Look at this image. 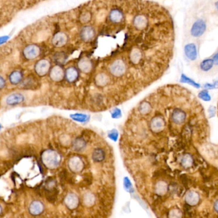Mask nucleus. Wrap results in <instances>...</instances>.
Listing matches in <instances>:
<instances>
[{
	"label": "nucleus",
	"instance_id": "f03ea898",
	"mask_svg": "<svg viewBox=\"0 0 218 218\" xmlns=\"http://www.w3.org/2000/svg\"><path fill=\"white\" fill-rule=\"evenodd\" d=\"M51 69V63L47 59H42L38 61L35 65V72L39 76L43 77L47 75Z\"/></svg>",
	"mask_w": 218,
	"mask_h": 218
},
{
	"label": "nucleus",
	"instance_id": "6e6552de",
	"mask_svg": "<svg viewBox=\"0 0 218 218\" xmlns=\"http://www.w3.org/2000/svg\"><path fill=\"white\" fill-rule=\"evenodd\" d=\"M69 166L70 169L75 172L80 171L83 168V161L78 158H73L70 160Z\"/></svg>",
	"mask_w": 218,
	"mask_h": 218
},
{
	"label": "nucleus",
	"instance_id": "b1692460",
	"mask_svg": "<svg viewBox=\"0 0 218 218\" xmlns=\"http://www.w3.org/2000/svg\"><path fill=\"white\" fill-rule=\"evenodd\" d=\"M109 137L111 138L112 139H113V140L114 141H116L117 139V136H118V134L117 133L116 131H112L111 133H110L109 134Z\"/></svg>",
	"mask_w": 218,
	"mask_h": 218
},
{
	"label": "nucleus",
	"instance_id": "2eb2a0df",
	"mask_svg": "<svg viewBox=\"0 0 218 218\" xmlns=\"http://www.w3.org/2000/svg\"><path fill=\"white\" fill-rule=\"evenodd\" d=\"M214 61L211 59H207L201 63L200 67L203 71H208L214 65Z\"/></svg>",
	"mask_w": 218,
	"mask_h": 218
},
{
	"label": "nucleus",
	"instance_id": "c756f323",
	"mask_svg": "<svg viewBox=\"0 0 218 218\" xmlns=\"http://www.w3.org/2000/svg\"><path fill=\"white\" fill-rule=\"evenodd\" d=\"M214 209L218 212V200H217L215 203H214Z\"/></svg>",
	"mask_w": 218,
	"mask_h": 218
},
{
	"label": "nucleus",
	"instance_id": "412c9836",
	"mask_svg": "<svg viewBox=\"0 0 218 218\" xmlns=\"http://www.w3.org/2000/svg\"><path fill=\"white\" fill-rule=\"evenodd\" d=\"M199 97L205 101H209L210 100V97L209 93L206 90H203L199 94Z\"/></svg>",
	"mask_w": 218,
	"mask_h": 218
},
{
	"label": "nucleus",
	"instance_id": "bb28decb",
	"mask_svg": "<svg viewBox=\"0 0 218 218\" xmlns=\"http://www.w3.org/2000/svg\"><path fill=\"white\" fill-rule=\"evenodd\" d=\"M6 85V81L4 78L3 77L0 76V90H1L2 89L5 88Z\"/></svg>",
	"mask_w": 218,
	"mask_h": 218
},
{
	"label": "nucleus",
	"instance_id": "c85d7f7f",
	"mask_svg": "<svg viewBox=\"0 0 218 218\" xmlns=\"http://www.w3.org/2000/svg\"><path fill=\"white\" fill-rule=\"evenodd\" d=\"M213 61H214V63H215L216 64H218V53L215 56H214V58H213Z\"/></svg>",
	"mask_w": 218,
	"mask_h": 218
},
{
	"label": "nucleus",
	"instance_id": "9d476101",
	"mask_svg": "<svg viewBox=\"0 0 218 218\" xmlns=\"http://www.w3.org/2000/svg\"><path fill=\"white\" fill-rule=\"evenodd\" d=\"M65 203L70 209L76 208L78 204V197L74 194L68 195L65 198Z\"/></svg>",
	"mask_w": 218,
	"mask_h": 218
},
{
	"label": "nucleus",
	"instance_id": "f3484780",
	"mask_svg": "<svg viewBox=\"0 0 218 218\" xmlns=\"http://www.w3.org/2000/svg\"><path fill=\"white\" fill-rule=\"evenodd\" d=\"M85 145V142L83 138H79L76 139L73 143V146L77 151H80L83 149Z\"/></svg>",
	"mask_w": 218,
	"mask_h": 218
},
{
	"label": "nucleus",
	"instance_id": "9b49d317",
	"mask_svg": "<svg viewBox=\"0 0 218 218\" xmlns=\"http://www.w3.org/2000/svg\"><path fill=\"white\" fill-rule=\"evenodd\" d=\"M186 202L190 205H195L199 202V195L195 191H190L186 196Z\"/></svg>",
	"mask_w": 218,
	"mask_h": 218
},
{
	"label": "nucleus",
	"instance_id": "20e7f679",
	"mask_svg": "<svg viewBox=\"0 0 218 218\" xmlns=\"http://www.w3.org/2000/svg\"><path fill=\"white\" fill-rule=\"evenodd\" d=\"M40 49L38 46L31 44L28 45L27 47L24 49V55L25 58L28 60H33L38 56L40 55Z\"/></svg>",
	"mask_w": 218,
	"mask_h": 218
},
{
	"label": "nucleus",
	"instance_id": "4be33fe9",
	"mask_svg": "<svg viewBox=\"0 0 218 218\" xmlns=\"http://www.w3.org/2000/svg\"><path fill=\"white\" fill-rule=\"evenodd\" d=\"M124 186H125V187H126V189H127V190L128 191L131 192V191H133V187H132V185H131V184L130 183V180H128V178H126L124 179Z\"/></svg>",
	"mask_w": 218,
	"mask_h": 218
},
{
	"label": "nucleus",
	"instance_id": "ddd939ff",
	"mask_svg": "<svg viewBox=\"0 0 218 218\" xmlns=\"http://www.w3.org/2000/svg\"><path fill=\"white\" fill-rule=\"evenodd\" d=\"M171 118H172V120L175 123L181 124L186 119V114L183 111L176 109L173 112Z\"/></svg>",
	"mask_w": 218,
	"mask_h": 218
},
{
	"label": "nucleus",
	"instance_id": "a211bd4d",
	"mask_svg": "<svg viewBox=\"0 0 218 218\" xmlns=\"http://www.w3.org/2000/svg\"><path fill=\"white\" fill-rule=\"evenodd\" d=\"M192 163H193V159L191 158V156L188 154L185 155L183 157V159H182V164H183V166H184L185 168L190 167L192 165Z\"/></svg>",
	"mask_w": 218,
	"mask_h": 218
},
{
	"label": "nucleus",
	"instance_id": "1a4fd4ad",
	"mask_svg": "<svg viewBox=\"0 0 218 218\" xmlns=\"http://www.w3.org/2000/svg\"><path fill=\"white\" fill-rule=\"evenodd\" d=\"M8 78L11 84L13 85H17L22 82L23 79V75L20 71L16 70L10 74Z\"/></svg>",
	"mask_w": 218,
	"mask_h": 218
},
{
	"label": "nucleus",
	"instance_id": "a878e982",
	"mask_svg": "<svg viewBox=\"0 0 218 218\" xmlns=\"http://www.w3.org/2000/svg\"><path fill=\"white\" fill-rule=\"evenodd\" d=\"M121 115V111L119 109H116L115 110H114V111L112 113V116L114 118H118Z\"/></svg>",
	"mask_w": 218,
	"mask_h": 218
},
{
	"label": "nucleus",
	"instance_id": "7c9ffc66",
	"mask_svg": "<svg viewBox=\"0 0 218 218\" xmlns=\"http://www.w3.org/2000/svg\"><path fill=\"white\" fill-rule=\"evenodd\" d=\"M2 211H3V208H2L1 205H0V215H1V213H2Z\"/></svg>",
	"mask_w": 218,
	"mask_h": 218
},
{
	"label": "nucleus",
	"instance_id": "7ed1b4c3",
	"mask_svg": "<svg viewBox=\"0 0 218 218\" xmlns=\"http://www.w3.org/2000/svg\"><path fill=\"white\" fill-rule=\"evenodd\" d=\"M44 205L39 200H34L32 202L28 207V211L32 216H37L40 215L44 211Z\"/></svg>",
	"mask_w": 218,
	"mask_h": 218
},
{
	"label": "nucleus",
	"instance_id": "393cba45",
	"mask_svg": "<svg viewBox=\"0 0 218 218\" xmlns=\"http://www.w3.org/2000/svg\"><path fill=\"white\" fill-rule=\"evenodd\" d=\"M209 113L210 118H212L214 115H215V113H216V108H215V107L210 106L209 109Z\"/></svg>",
	"mask_w": 218,
	"mask_h": 218
},
{
	"label": "nucleus",
	"instance_id": "5701e85b",
	"mask_svg": "<svg viewBox=\"0 0 218 218\" xmlns=\"http://www.w3.org/2000/svg\"><path fill=\"white\" fill-rule=\"evenodd\" d=\"M182 81L186 82V83H190L191 85L194 86V87H196V88H199V87H200L199 85L196 84V83H195L194 81H193L192 80L188 79V78H187V77H186L184 76H183V81Z\"/></svg>",
	"mask_w": 218,
	"mask_h": 218
},
{
	"label": "nucleus",
	"instance_id": "f257e3e1",
	"mask_svg": "<svg viewBox=\"0 0 218 218\" xmlns=\"http://www.w3.org/2000/svg\"><path fill=\"white\" fill-rule=\"evenodd\" d=\"M41 159L44 165L49 169H55L59 166L60 156L58 152L52 150H46L42 153Z\"/></svg>",
	"mask_w": 218,
	"mask_h": 218
},
{
	"label": "nucleus",
	"instance_id": "2f4dec72",
	"mask_svg": "<svg viewBox=\"0 0 218 218\" xmlns=\"http://www.w3.org/2000/svg\"><path fill=\"white\" fill-rule=\"evenodd\" d=\"M216 5H217V6H217V9H218V2H217V4H216Z\"/></svg>",
	"mask_w": 218,
	"mask_h": 218
},
{
	"label": "nucleus",
	"instance_id": "423d86ee",
	"mask_svg": "<svg viewBox=\"0 0 218 218\" xmlns=\"http://www.w3.org/2000/svg\"><path fill=\"white\" fill-rule=\"evenodd\" d=\"M206 29V25L203 21H197L193 25L191 33L193 37H197L203 35Z\"/></svg>",
	"mask_w": 218,
	"mask_h": 218
},
{
	"label": "nucleus",
	"instance_id": "dca6fc26",
	"mask_svg": "<svg viewBox=\"0 0 218 218\" xmlns=\"http://www.w3.org/2000/svg\"><path fill=\"white\" fill-rule=\"evenodd\" d=\"M156 192L159 195L165 194L167 190L166 184L163 182H160L156 185Z\"/></svg>",
	"mask_w": 218,
	"mask_h": 218
},
{
	"label": "nucleus",
	"instance_id": "4468645a",
	"mask_svg": "<svg viewBox=\"0 0 218 218\" xmlns=\"http://www.w3.org/2000/svg\"><path fill=\"white\" fill-rule=\"evenodd\" d=\"M105 158V152L101 148H96L92 153V159L96 162H100Z\"/></svg>",
	"mask_w": 218,
	"mask_h": 218
},
{
	"label": "nucleus",
	"instance_id": "39448f33",
	"mask_svg": "<svg viewBox=\"0 0 218 218\" xmlns=\"http://www.w3.org/2000/svg\"><path fill=\"white\" fill-rule=\"evenodd\" d=\"M24 96L20 93H13L9 95L6 99V104L8 106H16L24 101Z\"/></svg>",
	"mask_w": 218,
	"mask_h": 218
},
{
	"label": "nucleus",
	"instance_id": "0eeeda50",
	"mask_svg": "<svg viewBox=\"0 0 218 218\" xmlns=\"http://www.w3.org/2000/svg\"><path fill=\"white\" fill-rule=\"evenodd\" d=\"M164 126H165V122L164 120L159 116L155 117L154 119L151 120V127L152 130L155 131V132H159L162 131Z\"/></svg>",
	"mask_w": 218,
	"mask_h": 218
},
{
	"label": "nucleus",
	"instance_id": "6ab92c4d",
	"mask_svg": "<svg viewBox=\"0 0 218 218\" xmlns=\"http://www.w3.org/2000/svg\"><path fill=\"white\" fill-rule=\"evenodd\" d=\"M151 105L147 102H143L140 106V111L142 114H147L151 111Z\"/></svg>",
	"mask_w": 218,
	"mask_h": 218
},
{
	"label": "nucleus",
	"instance_id": "cd10ccee",
	"mask_svg": "<svg viewBox=\"0 0 218 218\" xmlns=\"http://www.w3.org/2000/svg\"><path fill=\"white\" fill-rule=\"evenodd\" d=\"M9 37L8 36H3L0 37V45L3 44V43L6 42L7 40H8Z\"/></svg>",
	"mask_w": 218,
	"mask_h": 218
},
{
	"label": "nucleus",
	"instance_id": "f8f14e48",
	"mask_svg": "<svg viewBox=\"0 0 218 218\" xmlns=\"http://www.w3.org/2000/svg\"><path fill=\"white\" fill-rule=\"evenodd\" d=\"M185 53L186 55L188 57V58L191 60H194L197 57V52H196V47L193 44L186 45V47L185 48Z\"/></svg>",
	"mask_w": 218,
	"mask_h": 218
},
{
	"label": "nucleus",
	"instance_id": "aec40b11",
	"mask_svg": "<svg viewBox=\"0 0 218 218\" xmlns=\"http://www.w3.org/2000/svg\"><path fill=\"white\" fill-rule=\"evenodd\" d=\"M71 117L73 120L80 121V122H83V121H86L88 119L87 115H83V114H75L73 115H71Z\"/></svg>",
	"mask_w": 218,
	"mask_h": 218
}]
</instances>
